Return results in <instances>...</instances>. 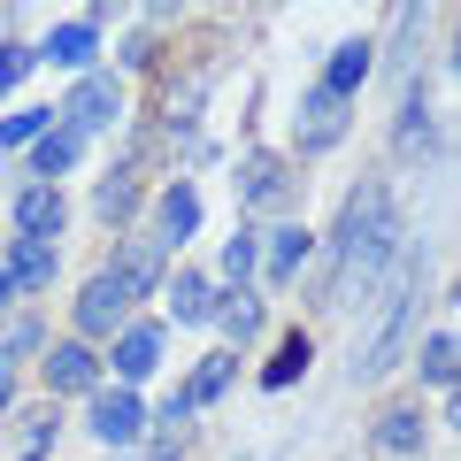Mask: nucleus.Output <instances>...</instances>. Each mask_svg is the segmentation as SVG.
<instances>
[{
  "label": "nucleus",
  "instance_id": "15",
  "mask_svg": "<svg viewBox=\"0 0 461 461\" xmlns=\"http://www.w3.org/2000/svg\"><path fill=\"white\" fill-rule=\"evenodd\" d=\"M230 177H239V200H247V208H269V200L293 193V169H285L277 154H247V162L230 169Z\"/></svg>",
  "mask_w": 461,
  "mask_h": 461
},
{
  "label": "nucleus",
  "instance_id": "3",
  "mask_svg": "<svg viewBox=\"0 0 461 461\" xmlns=\"http://www.w3.org/2000/svg\"><path fill=\"white\" fill-rule=\"evenodd\" d=\"M54 123H62V131H77V139L115 131V123H123V77H115V69H85L77 93L62 100V115H54Z\"/></svg>",
  "mask_w": 461,
  "mask_h": 461
},
{
  "label": "nucleus",
  "instance_id": "32",
  "mask_svg": "<svg viewBox=\"0 0 461 461\" xmlns=\"http://www.w3.org/2000/svg\"><path fill=\"white\" fill-rule=\"evenodd\" d=\"M8 300H16V293H8V269H0V315H8Z\"/></svg>",
  "mask_w": 461,
  "mask_h": 461
},
{
  "label": "nucleus",
  "instance_id": "6",
  "mask_svg": "<svg viewBox=\"0 0 461 461\" xmlns=\"http://www.w3.org/2000/svg\"><path fill=\"white\" fill-rule=\"evenodd\" d=\"M85 430H93L100 446H139V438H147V400L123 393V384H115V393L100 384V393H93V415H85Z\"/></svg>",
  "mask_w": 461,
  "mask_h": 461
},
{
  "label": "nucleus",
  "instance_id": "23",
  "mask_svg": "<svg viewBox=\"0 0 461 461\" xmlns=\"http://www.w3.org/2000/svg\"><path fill=\"white\" fill-rule=\"evenodd\" d=\"M415 369H423V384H454V369H461V346H454V330H430L423 339V354H415Z\"/></svg>",
  "mask_w": 461,
  "mask_h": 461
},
{
  "label": "nucleus",
  "instance_id": "11",
  "mask_svg": "<svg viewBox=\"0 0 461 461\" xmlns=\"http://www.w3.org/2000/svg\"><path fill=\"white\" fill-rule=\"evenodd\" d=\"M369 69H377V39H339L315 85H323V93H339V100H354V93L369 85Z\"/></svg>",
  "mask_w": 461,
  "mask_h": 461
},
{
  "label": "nucleus",
  "instance_id": "9",
  "mask_svg": "<svg viewBox=\"0 0 461 461\" xmlns=\"http://www.w3.org/2000/svg\"><path fill=\"white\" fill-rule=\"evenodd\" d=\"M115 277H123V293H162V277H169V247H162V239H154V230H147V239H123V247H115Z\"/></svg>",
  "mask_w": 461,
  "mask_h": 461
},
{
  "label": "nucleus",
  "instance_id": "31",
  "mask_svg": "<svg viewBox=\"0 0 461 461\" xmlns=\"http://www.w3.org/2000/svg\"><path fill=\"white\" fill-rule=\"evenodd\" d=\"M8 408H16V369L0 362V415H8Z\"/></svg>",
  "mask_w": 461,
  "mask_h": 461
},
{
  "label": "nucleus",
  "instance_id": "12",
  "mask_svg": "<svg viewBox=\"0 0 461 461\" xmlns=\"http://www.w3.org/2000/svg\"><path fill=\"white\" fill-rule=\"evenodd\" d=\"M93 54H100V23L93 16H69V23H54V32L39 39V62H62V69H93Z\"/></svg>",
  "mask_w": 461,
  "mask_h": 461
},
{
  "label": "nucleus",
  "instance_id": "24",
  "mask_svg": "<svg viewBox=\"0 0 461 461\" xmlns=\"http://www.w3.org/2000/svg\"><path fill=\"white\" fill-rule=\"evenodd\" d=\"M215 269H223V277H230V293H239V285H247L254 269H262V239H254V230H230V239H223V254H215Z\"/></svg>",
  "mask_w": 461,
  "mask_h": 461
},
{
  "label": "nucleus",
  "instance_id": "30",
  "mask_svg": "<svg viewBox=\"0 0 461 461\" xmlns=\"http://www.w3.org/2000/svg\"><path fill=\"white\" fill-rule=\"evenodd\" d=\"M54 430H62L54 415H39V423H23V461H39V454H47V446H54Z\"/></svg>",
  "mask_w": 461,
  "mask_h": 461
},
{
  "label": "nucleus",
  "instance_id": "20",
  "mask_svg": "<svg viewBox=\"0 0 461 461\" xmlns=\"http://www.w3.org/2000/svg\"><path fill=\"white\" fill-rule=\"evenodd\" d=\"M215 323H223L230 346H247L254 330H262V293H247V285H239V293H215Z\"/></svg>",
  "mask_w": 461,
  "mask_h": 461
},
{
  "label": "nucleus",
  "instance_id": "16",
  "mask_svg": "<svg viewBox=\"0 0 461 461\" xmlns=\"http://www.w3.org/2000/svg\"><path fill=\"white\" fill-rule=\"evenodd\" d=\"M77 162H85V139L54 123V131H47V139L32 147V185H62V177H69Z\"/></svg>",
  "mask_w": 461,
  "mask_h": 461
},
{
  "label": "nucleus",
  "instance_id": "8",
  "mask_svg": "<svg viewBox=\"0 0 461 461\" xmlns=\"http://www.w3.org/2000/svg\"><path fill=\"white\" fill-rule=\"evenodd\" d=\"M100 354L85 339H62V346H47V393H62V400H77V393H100Z\"/></svg>",
  "mask_w": 461,
  "mask_h": 461
},
{
  "label": "nucleus",
  "instance_id": "33",
  "mask_svg": "<svg viewBox=\"0 0 461 461\" xmlns=\"http://www.w3.org/2000/svg\"><path fill=\"white\" fill-rule=\"evenodd\" d=\"M147 461H177V446H154V454H147Z\"/></svg>",
  "mask_w": 461,
  "mask_h": 461
},
{
  "label": "nucleus",
  "instance_id": "21",
  "mask_svg": "<svg viewBox=\"0 0 461 461\" xmlns=\"http://www.w3.org/2000/svg\"><path fill=\"white\" fill-rule=\"evenodd\" d=\"M223 393H230V346H223V354H208V362H200L193 377L177 384L185 408H208V400H223Z\"/></svg>",
  "mask_w": 461,
  "mask_h": 461
},
{
  "label": "nucleus",
  "instance_id": "10",
  "mask_svg": "<svg viewBox=\"0 0 461 461\" xmlns=\"http://www.w3.org/2000/svg\"><path fill=\"white\" fill-rule=\"evenodd\" d=\"M8 215H16V239H47L54 247V230L69 223V200H62V185H23Z\"/></svg>",
  "mask_w": 461,
  "mask_h": 461
},
{
  "label": "nucleus",
  "instance_id": "28",
  "mask_svg": "<svg viewBox=\"0 0 461 461\" xmlns=\"http://www.w3.org/2000/svg\"><path fill=\"white\" fill-rule=\"evenodd\" d=\"M32 69H39V47H32V39H8V47H0V100L16 93Z\"/></svg>",
  "mask_w": 461,
  "mask_h": 461
},
{
  "label": "nucleus",
  "instance_id": "26",
  "mask_svg": "<svg viewBox=\"0 0 461 461\" xmlns=\"http://www.w3.org/2000/svg\"><path fill=\"white\" fill-rule=\"evenodd\" d=\"M400 154H430V100L423 93H415V85H408V100H400Z\"/></svg>",
  "mask_w": 461,
  "mask_h": 461
},
{
  "label": "nucleus",
  "instance_id": "27",
  "mask_svg": "<svg viewBox=\"0 0 461 461\" xmlns=\"http://www.w3.org/2000/svg\"><path fill=\"white\" fill-rule=\"evenodd\" d=\"M47 131H54V108H16V115H0V147H39Z\"/></svg>",
  "mask_w": 461,
  "mask_h": 461
},
{
  "label": "nucleus",
  "instance_id": "7",
  "mask_svg": "<svg viewBox=\"0 0 461 461\" xmlns=\"http://www.w3.org/2000/svg\"><path fill=\"white\" fill-rule=\"evenodd\" d=\"M162 346H169V330H162V323H123V330H115V346L100 354V362H115V377H123V393H131L139 377H154V369H162Z\"/></svg>",
  "mask_w": 461,
  "mask_h": 461
},
{
  "label": "nucleus",
  "instance_id": "13",
  "mask_svg": "<svg viewBox=\"0 0 461 461\" xmlns=\"http://www.w3.org/2000/svg\"><path fill=\"white\" fill-rule=\"evenodd\" d=\"M0 269H8V293H47V285H54V269H62V254H54L47 239H16Z\"/></svg>",
  "mask_w": 461,
  "mask_h": 461
},
{
  "label": "nucleus",
  "instance_id": "25",
  "mask_svg": "<svg viewBox=\"0 0 461 461\" xmlns=\"http://www.w3.org/2000/svg\"><path fill=\"white\" fill-rule=\"evenodd\" d=\"M308 362H315V346H308V339L293 330V339L277 346V362L262 369V384H269V393H285V384H300V377H308Z\"/></svg>",
  "mask_w": 461,
  "mask_h": 461
},
{
  "label": "nucleus",
  "instance_id": "19",
  "mask_svg": "<svg viewBox=\"0 0 461 461\" xmlns=\"http://www.w3.org/2000/svg\"><path fill=\"white\" fill-rule=\"evenodd\" d=\"M162 285H169V323H215V285L200 269H177Z\"/></svg>",
  "mask_w": 461,
  "mask_h": 461
},
{
  "label": "nucleus",
  "instance_id": "5",
  "mask_svg": "<svg viewBox=\"0 0 461 461\" xmlns=\"http://www.w3.org/2000/svg\"><path fill=\"white\" fill-rule=\"evenodd\" d=\"M69 315H77V339L93 346V339H108V330H123V323H131V293H123V277H115V269H93Z\"/></svg>",
  "mask_w": 461,
  "mask_h": 461
},
{
  "label": "nucleus",
  "instance_id": "1",
  "mask_svg": "<svg viewBox=\"0 0 461 461\" xmlns=\"http://www.w3.org/2000/svg\"><path fill=\"white\" fill-rule=\"evenodd\" d=\"M393 262H400V208H393V193L369 177V185H354L346 208H339L330 277H323V293H315V300H323V308H362L369 285H377Z\"/></svg>",
  "mask_w": 461,
  "mask_h": 461
},
{
  "label": "nucleus",
  "instance_id": "2",
  "mask_svg": "<svg viewBox=\"0 0 461 461\" xmlns=\"http://www.w3.org/2000/svg\"><path fill=\"white\" fill-rule=\"evenodd\" d=\"M415 300H423V254H400V262L384 269V308H377V323H369L362 354H354V384H377V377L400 369V354H408V339H415Z\"/></svg>",
  "mask_w": 461,
  "mask_h": 461
},
{
  "label": "nucleus",
  "instance_id": "4",
  "mask_svg": "<svg viewBox=\"0 0 461 461\" xmlns=\"http://www.w3.org/2000/svg\"><path fill=\"white\" fill-rule=\"evenodd\" d=\"M346 131H354V100L308 85V93H300V108H293V147H300V154H330Z\"/></svg>",
  "mask_w": 461,
  "mask_h": 461
},
{
  "label": "nucleus",
  "instance_id": "18",
  "mask_svg": "<svg viewBox=\"0 0 461 461\" xmlns=\"http://www.w3.org/2000/svg\"><path fill=\"white\" fill-rule=\"evenodd\" d=\"M315 254V239H308V223H277L269 230V254H262V277L269 285H293V269Z\"/></svg>",
  "mask_w": 461,
  "mask_h": 461
},
{
  "label": "nucleus",
  "instance_id": "22",
  "mask_svg": "<svg viewBox=\"0 0 461 461\" xmlns=\"http://www.w3.org/2000/svg\"><path fill=\"white\" fill-rule=\"evenodd\" d=\"M131 208H139V177H131V169H115V177H100V193H93V215H100V223H131Z\"/></svg>",
  "mask_w": 461,
  "mask_h": 461
},
{
  "label": "nucleus",
  "instance_id": "14",
  "mask_svg": "<svg viewBox=\"0 0 461 461\" xmlns=\"http://www.w3.org/2000/svg\"><path fill=\"white\" fill-rule=\"evenodd\" d=\"M423 408H408V400H400V408H384L377 415V430H369V438H377V454L384 461H415V454H423Z\"/></svg>",
  "mask_w": 461,
  "mask_h": 461
},
{
  "label": "nucleus",
  "instance_id": "17",
  "mask_svg": "<svg viewBox=\"0 0 461 461\" xmlns=\"http://www.w3.org/2000/svg\"><path fill=\"white\" fill-rule=\"evenodd\" d=\"M154 223H162V230H154L162 247H185V239L200 230V193H193V185H169V193L154 200Z\"/></svg>",
  "mask_w": 461,
  "mask_h": 461
},
{
  "label": "nucleus",
  "instance_id": "29",
  "mask_svg": "<svg viewBox=\"0 0 461 461\" xmlns=\"http://www.w3.org/2000/svg\"><path fill=\"white\" fill-rule=\"evenodd\" d=\"M39 346H47V323H39V315H16V323H8V339H0V362L16 369L23 354H39Z\"/></svg>",
  "mask_w": 461,
  "mask_h": 461
}]
</instances>
